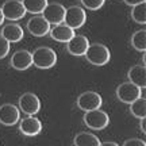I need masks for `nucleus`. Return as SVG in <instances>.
<instances>
[{"instance_id":"nucleus-16","label":"nucleus","mask_w":146,"mask_h":146,"mask_svg":"<svg viewBox=\"0 0 146 146\" xmlns=\"http://www.w3.org/2000/svg\"><path fill=\"white\" fill-rule=\"evenodd\" d=\"M129 81L138 85L141 89L146 88V68L145 65H134L127 73Z\"/></svg>"},{"instance_id":"nucleus-18","label":"nucleus","mask_w":146,"mask_h":146,"mask_svg":"<svg viewBox=\"0 0 146 146\" xmlns=\"http://www.w3.org/2000/svg\"><path fill=\"white\" fill-rule=\"evenodd\" d=\"M73 143L76 146H100V139L92 133H80L74 137Z\"/></svg>"},{"instance_id":"nucleus-1","label":"nucleus","mask_w":146,"mask_h":146,"mask_svg":"<svg viewBox=\"0 0 146 146\" xmlns=\"http://www.w3.org/2000/svg\"><path fill=\"white\" fill-rule=\"evenodd\" d=\"M31 56L33 65H35L38 69H50L57 62V54L52 47H38L31 53Z\"/></svg>"},{"instance_id":"nucleus-3","label":"nucleus","mask_w":146,"mask_h":146,"mask_svg":"<svg viewBox=\"0 0 146 146\" xmlns=\"http://www.w3.org/2000/svg\"><path fill=\"white\" fill-rule=\"evenodd\" d=\"M108 122H110L108 115L103 110L96 108V110H91V111H85L84 123L92 130H103V129H106L108 126Z\"/></svg>"},{"instance_id":"nucleus-5","label":"nucleus","mask_w":146,"mask_h":146,"mask_svg":"<svg viewBox=\"0 0 146 146\" xmlns=\"http://www.w3.org/2000/svg\"><path fill=\"white\" fill-rule=\"evenodd\" d=\"M87 21V14L84 8L78 5H73L69 8H65V16H64V23L72 27L73 30L80 29Z\"/></svg>"},{"instance_id":"nucleus-14","label":"nucleus","mask_w":146,"mask_h":146,"mask_svg":"<svg viewBox=\"0 0 146 146\" xmlns=\"http://www.w3.org/2000/svg\"><path fill=\"white\" fill-rule=\"evenodd\" d=\"M33 65V56L29 50H18L11 57V66L16 70H27Z\"/></svg>"},{"instance_id":"nucleus-7","label":"nucleus","mask_w":146,"mask_h":146,"mask_svg":"<svg viewBox=\"0 0 146 146\" xmlns=\"http://www.w3.org/2000/svg\"><path fill=\"white\" fill-rule=\"evenodd\" d=\"M77 107L83 111H91V110H96L100 108L102 104H103V99L98 92H94V91H87V92H83L77 98Z\"/></svg>"},{"instance_id":"nucleus-8","label":"nucleus","mask_w":146,"mask_h":146,"mask_svg":"<svg viewBox=\"0 0 146 146\" xmlns=\"http://www.w3.org/2000/svg\"><path fill=\"white\" fill-rule=\"evenodd\" d=\"M42 16L46 19L50 25H58L64 22V16H65V7L60 4L57 1L54 3H47L46 7L42 11Z\"/></svg>"},{"instance_id":"nucleus-23","label":"nucleus","mask_w":146,"mask_h":146,"mask_svg":"<svg viewBox=\"0 0 146 146\" xmlns=\"http://www.w3.org/2000/svg\"><path fill=\"white\" fill-rule=\"evenodd\" d=\"M81 4L91 11H96L104 5V0H81Z\"/></svg>"},{"instance_id":"nucleus-13","label":"nucleus","mask_w":146,"mask_h":146,"mask_svg":"<svg viewBox=\"0 0 146 146\" xmlns=\"http://www.w3.org/2000/svg\"><path fill=\"white\" fill-rule=\"evenodd\" d=\"M68 52L72 54V56H76V57H80V56H84L85 52H87V49L89 46V41L87 36L84 35H74L69 39L68 42Z\"/></svg>"},{"instance_id":"nucleus-2","label":"nucleus","mask_w":146,"mask_h":146,"mask_svg":"<svg viewBox=\"0 0 146 146\" xmlns=\"http://www.w3.org/2000/svg\"><path fill=\"white\" fill-rule=\"evenodd\" d=\"M84 56L87 58V61L91 62L92 65L103 66L106 64H108L110 58H111V53H110L108 47L103 43H92V45L89 43Z\"/></svg>"},{"instance_id":"nucleus-19","label":"nucleus","mask_w":146,"mask_h":146,"mask_svg":"<svg viewBox=\"0 0 146 146\" xmlns=\"http://www.w3.org/2000/svg\"><path fill=\"white\" fill-rule=\"evenodd\" d=\"M131 46L137 52L145 53L146 52V30H138L131 35Z\"/></svg>"},{"instance_id":"nucleus-17","label":"nucleus","mask_w":146,"mask_h":146,"mask_svg":"<svg viewBox=\"0 0 146 146\" xmlns=\"http://www.w3.org/2000/svg\"><path fill=\"white\" fill-rule=\"evenodd\" d=\"M1 35L4 36L7 41L10 42H19L22 41V38L25 35L23 29L16 23H10V25H5L1 30Z\"/></svg>"},{"instance_id":"nucleus-28","label":"nucleus","mask_w":146,"mask_h":146,"mask_svg":"<svg viewBox=\"0 0 146 146\" xmlns=\"http://www.w3.org/2000/svg\"><path fill=\"white\" fill-rule=\"evenodd\" d=\"M100 145L102 146H118V143L116 142H103V143L100 142Z\"/></svg>"},{"instance_id":"nucleus-6","label":"nucleus","mask_w":146,"mask_h":146,"mask_svg":"<svg viewBox=\"0 0 146 146\" xmlns=\"http://www.w3.org/2000/svg\"><path fill=\"white\" fill-rule=\"evenodd\" d=\"M141 91L142 89L138 85L133 84L131 81H127V83L120 84L119 87L116 88V96H118V99L122 103L130 104V103H133L134 100L141 96V94H142Z\"/></svg>"},{"instance_id":"nucleus-25","label":"nucleus","mask_w":146,"mask_h":146,"mask_svg":"<svg viewBox=\"0 0 146 146\" xmlns=\"http://www.w3.org/2000/svg\"><path fill=\"white\" fill-rule=\"evenodd\" d=\"M125 146H146V142L139 139V138H131L123 143Z\"/></svg>"},{"instance_id":"nucleus-20","label":"nucleus","mask_w":146,"mask_h":146,"mask_svg":"<svg viewBox=\"0 0 146 146\" xmlns=\"http://www.w3.org/2000/svg\"><path fill=\"white\" fill-rule=\"evenodd\" d=\"M22 4L25 5L26 12L38 15V14H42L43 8L46 7L47 0H22Z\"/></svg>"},{"instance_id":"nucleus-21","label":"nucleus","mask_w":146,"mask_h":146,"mask_svg":"<svg viewBox=\"0 0 146 146\" xmlns=\"http://www.w3.org/2000/svg\"><path fill=\"white\" fill-rule=\"evenodd\" d=\"M130 112L135 118H145L146 116V99L139 96L133 103H130Z\"/></svg>"},{"instance_id":"nucleus-11","label":"nucleus","mask_w":146,"mask_h":146,"mask_svg":"<svg viewBox=\"0 0 146 146\" xmlns=\"http://www.w3.org/2000/svg\"><path fill=\"white\" fill-rule=\"evenodd\" d=\"M19 130L23 135L26 137H35L38 135L42 130L41 120L35 118L34 115H27L25 119L21 120L19 123Z\"/></svg>"},{"instance_id":"nucleus-9","label":"nucleus","mask_w":146,"mask_h":146,"mask_svg":"<svg viewBox=\"0 0 146 146\" xmlns=\"http://www.w3.org/2000/svg\"><path fill=\"white\" fill-rule=\"evenodd\" d=\"M19 110L27 115H35L41 110V100L33 92H26L19 98Z\"/></svg>"},{"instance_id":"nucleus-29","label":"nucleus","mask_w":146,"mask_h":146,"mask_svg":"<svg viewBox=\"0 0 146 146\" xmlns=\"http://www.w3.org/2000/svg\"><path fill=\"white\" fill-rule=\"evenodd\" d=\"M3 22H4V15H3V12H1V8H0V26L3 25Z\"/></svg>"},{"instance_id":"nucleus-22","label":"nucleus","mask_w":146,"mask_h":146,"mask_svg":"<svg viewBox=\"0 0 146 146\" xmlns=\"http://www.w3.org/2000/svg\"><path fill=\"white\" fill-rule=\"evenodd\" d=\"M131 19L139 25L146 23V1L139 3L137 5H133L131 8Z\"/></svg>"},{"instance_id":"nucleus-27","label":"nucleus","mask_w":146,"mask_h":146,"mask_svg":"<svg viewBox=\"0 0 146 146\" xmlns=\"http://www.w3.org/2000/svg\"><path fill=\"white\" fill-rule=\"evenodd\" d=\"M139 126H141V131L143 133V134H146V116H145V118H141Z\"/></svg>"},{"instance_id":"nucleus-15","label":"nucleus","mask_w":146,"mask_h":146,"mask_svg":"<svg viewBox=\"0 0 146 146\" xmlns=\"http://www.w3.org/2000/svg\"><path fill=\"white\" fill-rule=\"evenodd\" d=\"M50 36L54 41L57 42H68L73 35H74V30L72 27H69L65 23H58V25H53V27H50Z\"/></svg>"},{"instance_id":"nucleus-26","label":"nucleus","mask_w":146,"mask_h":146,"mask_svg":"<svg viewBox=\"0 0 146 146\" xmlns=\"http://www.w3.org/2000/svg\"><path fill=\"white\" fill-rule=\"evenodd\" d=\"M143 1H146V0H125V3L127 5H137V4H139V3H143Z\"/></svg>"},{"instance_id":"nucleus-10","label":"nucleus","mask_w":146,"mask_h":146,"mask_svg":"<svg viewBox=\"0 0 146 146\" xmlns=\"http://www.w3.org/2000/svg\"><path fill=\"white\" fill-rule=\"evenodd\" d=\"M21 111L15 104H5L0 106V123L4 126H14L19 122Z\"/></svg>"},{"instance_id":"nucleus-24","label":"nucleus","mask_w":146,"mask_h":146,"mask_svg":"<svg viewBox=\"0 0 146 146\" xmlns=\"http://www.w3.org/2000/svg\"><path fill=\"white\" fill-rule=\"evenodd\" d=\"M10 53V42L0 34V60Z\"/></svg>"},{"instance_id":"nucleus-4","label":"nucleus","mask_w":146,"mask_h":146,"mask_svg":"<svg viewBox=\"0 0 146 146\" xmlns=\"http://www.w3.org/2000/svg\"><path fill=\"white\" fill-rule=\"evenodd\" d=\"M0 8L4 15V19L12 22L21 21L26 15V10H25V5L22 4V0H7Z\"/></svg>"},{"instance_id":"nucleus-12","label":"nucleus","mask_w":146,"mask_h":146,"mask_svg":"<svg viewBox=\"0 0 146 146\" xmlns=\"http://www.w3.org/2000/svg\"><path fill=\"white\" fill-rule=\"evenodd\" d=\"M27 30L34 36H45L50 31V23L43 16H33L27 22Z\"/></svg>"}]
</instances>
